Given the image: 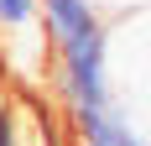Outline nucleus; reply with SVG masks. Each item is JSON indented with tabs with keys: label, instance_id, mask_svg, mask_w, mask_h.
<instances>
[{
	"label": "nucleus",
	"instance_id": "obj_3",
	"mask_svg": "<svg viewBox=\"0 0 151 146\" xmlns=\"http://www.w3.org/2000/svg\"><path fill=\"white\" fill-rule=\"evenodd\" d=\"M141 146H151V141H141Z\"/></svg>",
	"mask_w": 151,
	"mask_h": 146
},
{
	"label": "nucleus",
	"instance_id": "obj_2",
	"mask_svg": "<svg viewBox=\"0 0 151 146\" xmlns=\"http://www.w3.org/2000/svg\"><path fill=\"white\" fill-rule=\"evenodd\" d=\"M42 16V0H0V26H31Z\"/></svg>",
	"mask_w": 151,
	"mask_h": 146
},
{
	"label": "nucleus",
	"instance_id": "obj_1",
	"mask_svg": "<svg viewBox=\"0 0 151 146\" xmlns=\"http://www.w3.org/2000/svg\"><path fill=\"white\" fill-rule=\"evenodd\" d=\"M73 136H78V146H141V136L125 125V115L115 104L73 110Z\"/></svg>",
	"mask_w": 151,
	"mask_h": 146
}]
</instances>
